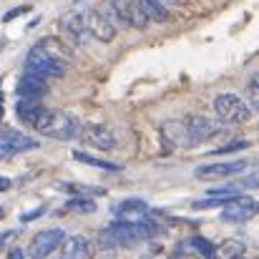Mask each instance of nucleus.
Instances as JSON below:
<instances>
[{"instance_id":"1","label":"nucleus","mask_w":259,"mask_h":259,"mask_svg":"<svg viewBox=\"0 0 259 259\" xmlns=\"http://www.w3.org/2000/svg\"><path fill=\"white\" fill-rule=\"evenodd\" d=\"M38 134L43 136H51V139H58V141H71L76 136H81V123L73 113H66V111H53V108H43V113L38 116L35 126H33Z\"/></svg>"},{"instance_id":"2","label":"nucleus","mask_w":259,"mask_h":259,"mask_svg":"<svg viewBox=\"0 0 259 259\" xmlns=\"http://www.w3.org/2000/svg\"><path fill=\"white\" fill-rule=\"evenodd\" d=\"M214 113L219 116L222 123H229V126L247 123L252 118V108L234 93H219L214 98Z\"/></svg>"},{"instance_id":"3","label":"nucleus","mask_w":259,"mask_h":259,"mask_svg":"<svg viewBox=\"0 0 259 259\" xmlns=\"http://www.w3.org/2000/svg\"><path fill=\"white\" fill-rule=\"evenodd\" d=\"M25 73H33V76H40V78H61L66 73V66L56 58H51L40 46H33L28 58H25Z\"/></svg>"},{"instance_id":"4","label":"nucleus","mask_w":259,"mask_h":259,"mask_svg":"<svg viewBox=\"0 0 259 259\" xmlns=\"http://www.w3.org/2000/svg\"><path fill=\"white\" fill-rule=\"evenodd\" d=\"M66 242V232L63 229H46V232H38L30 244H28V257L30 259H46L51 257L58 247H63Z\"/></svg>"},{"instance_id":"5","label":"nucleus","mask_w":259,"mask_h":259,"mask_svg":"<svg viewBox=\"0 0 259 259\" xmlns=\"http://www.w3.org/2000/svg\"><path fill=\"white\" fill-rule=\"evenodd\" d=\"M81 15H83V23H86V30H88L91 38H96V40H101V43H111V40L116 38L118 28L106 18L103 10L88 8L86 13H81Z\"/></svg>"},{"instance_id":"6","label":"nucleus","mask_w":259,"mask_h":259,"mask_svg":"<svg viewBox=\"0 0 259 259\" xmlns=\"http://www.w3.org/2000/svg\"><path fill=\"white\" fill-rule=\"evenodd\" d=\"M257 211H259V204L254 199H249V196H237V199H232V201L222 209V219H224V222H232V224H239V222L252 219Z\"/></svg>"},{"instance_id":"7","label":"nucleus","mask_w":259,"mask_h":259,"mask_svg":"<svg viewBox=\"0 0 259 259\" xmlns=\"http://www.w3.org/2000/svg\"><path fill=\"white\" fill-rule=\"evenodd\" d=\"M113 5V10L118 13L121 23L123 25H131V28H146L151 20L146 18V13L141 10L139 0H108Z\"/></svg>"},{"instance_id":"8","label":"nucleus","mask_w":259,"mask_h":259,"mask_svg":"<svg viewBox=\"0 0 259 259\" xmlns=\"http://www.w3.org/2000/svg\"><path fill=\"white\" fill-rule=\"evenodd\" d=\"M247 169V161H227V164H204L199 166L194 176L201 181H217V179H227V176H237Z\"/></svg>"},{"instance_id":"9","label":"nucleus","mask_w":259,"mask_h":259,"mask_svg":"<svg viewBox=\"0 0 259 259\" xmlns=\"http://www.w3.org/2000/svg\"><path fill=\"white\" fill-rule=\"evenodd\" d=\"M81 139L86 141L88 146L93 149H101V151H111L116 149V136L106 128V126H96V123H88L81 128Z\"/></svg>"},{"instance_id":"10","label":"nucleus","mask_w":259,"mask_h":259,"mask_svg":"<svg viewBox=\"0 0 259 259\" xmlns=\"http://www.w3.org/2000/svg\"><path fill=\"white\" fill-rule=\"evenodd\" d=\"M161 134H164L166 144H171L176 149H191V146H196L194 139H191V131L186 126V121H166L161 126Z\"/></svg>"},{"instance_id":"11","label":"nucleus","mask_w":259,"mask_h":259,"mask_svg":"<svg viewBox=\"0 0 259 259\" xmlns=\"http://www.w3.org/2000/svg\"><path fill=\"white\" fill-rule=\"evenodd\" d=\"M113 214L121 222H141L149 214V204L144 199H123L121 204L113 206Z\"/></svg>"},{"instance_id":"12","label":"nucleus","mask_w":259,"mask_h":259,"mask_svg":"<svg viewBox=\"0 0 259 259\" xmlns=\"http://www.w3.org/2000/svg\"><path fill=\"white\" fill-rule=\"evenodd\" d=\"M186 126H189V131H191L194 144H201V141L211 139V136L219 131V126H217L211 118H206V116H189V118H186Z\"/></svg>"},{"instance_id":"13","label":"nucleus","mask_w":259,"mask_h":259,"mask_svg":"<svg viewBox=\"0 0 259 259\" xmlns=\"http://www.w3.org/2000/svg\"><path fill=\"white\" fill-rule=\"evenodd\" d=\"M61 249L66 259H93V244L86 237H66Z\"/></svg>"},{"instance_id":"14","label":"nucleus","mask_w":259,"mask_h":259,"mask_svg":"<svg viewBox=\"0 0 259 259\" xmlns=\"http://www.w3.org/2000/svg\"><path fill=\"white\" fill-rule=\"evenodd\" d=\"M46 91H48L46 88V78L33 76V73H25L20 78V83H18V96L20 98H35V101H40Z\"/></svg>"},{"instance_id":"15","label":"nucleus","mask_w":259,"mask_h":259,"mask_svg":"<svg viewBox=\"0 0 259 259\" xmlns=\"http://www.w3.org/2000/svg\"><path fill=\"white\" fill-rule=\"evenodd\" d=\"M15 113H18V118H20L23 123L35 126L38 116L43 113V106H40V101H35V98H20L18 106H15Z\"/></svg>"},{"instance_id":"16","label":"nucleus","mask_w":259,"mask_h":259,"mask_svg":"<svg viewBox=\"0 0 259 259\" xmlns=\"http://www.w3.org/2000/svg\"><path fill=\"white\" fill-rule=\"evenodd\" d=\"M0 144L10 146L15 154L38 149V141H35V139H28L25 134H18V131H3V136H0Z\"/></svg>"},{"instance_id":"17","label":"nucleus","mask_w":259,"mask_h":259,"mask_svg":"<svg viewBox=\"0 0 259 259\" xmlns=\"http://www.w3.org/2000/svg\"><path fill=\"white\" fill-rule=\"evenodd\" d=\"M63 30H66V35L73 40V43H86L88 38V30H86V23H83V15H68V18H63Z\"/></svg>"},{"instance_id":"18","label":"nucleus","mask_w":259,"mask_h":259,"mask_svg":"<svg viewBox=\"0 0 259 259\" xmlns=\"http://www.w3.org/2000/svg\"><path fill=\"white\" fill-rule=\"evenodd\" d=\"M139 5H141V10L146 13V18L151 23H166L171 18L169 10H166V5L161 0H139Z\"/></svg>"},{"instance_id":"19","label":"nucleus","mask_w":259,"mask_h":259,"mask_svg":"<svg viewBox=\"0 0 259 259\" xmlns=\"http://www.w3.org/2000/svg\"><path fill=\"white\" fill-rule=\"evenodd\" d=\"M51 58H56V61H61L63 66L71 61V53H68V48H66V43H61L58 38H43L40 43H38Z\"/></svg>"},{"instance_id":"20","label":"nucleus","mask_w":259,"mask_h":259,"mask_svg":"<svg viewBox=\"0 0 259 259\" xmlns=\"http://www.w3.org/2000/svg\"><path fill=\"white\" fill-rule=\"evenodd\" d=\"M247 247L237 239H227L224 244L217 247V259H237V257H244Z\"/></svg>"},{"instance_id":"21","label":"nucleus","mask_w":259,"mask_h":259,"mask_svg":"<svg viewBox=\"0 0 259 259\" xmlns=\"http://www.w3.org/2000/svg\"><path fill=\"white\" fill-rule=\"evenodd\" d=\"M66 211H76V214H93L96 211V201L86 199V196H76V199H68L63 204V214Z\"/></svg>"},{"instance_id":"22","label":"nucleus","mask_w":259,"mask_h":259,"mask_svg":"<svg viewBox=\"0 0 259 259\" xmlns=\"http://www.w3.org/2000/svg\"><path fill=\"white\" fill-rule=\"evenodd\" d=\"M73 159L81 161V164H88V166H96V169H106V171H121L118 164H111V161H103V159H96V156H88L83 151H73Z\"/></svg>"},{"instance_id":"23","label":"nucleus","mask_w":259,"mask_h":259,"mask_svg":"<svg viewBox=\"0 0 259 259\" xmlns=\"http://www.w3.org/2000/svg\"><path fill=\"white\" fill-rule=\"evenodd\" d=\"M189 244L199 252V257L201 259H217V247H211L206 239H201V237H191Z\"/></svg>"},{"instance_id":"24","label":"nucleus","mask_w":259,"mask_h":259,"mask_svg":"<svg viewBox=\"0 0 259 259\" xmlns=\"http://www.w3.org/2000/svg\"><path fill=\"white\" fill-rule=\"evenodd\" d=\"M247 96H249L252 108L259 111V73H254V76L249 78V83H247Z\"/></svg>"},{"instance_id":"25","label":"nucleus","mask_w":259,"mask_h":259,"mask_svg":"<svg viewBox=\"0 0 259 259\" xmlns=\"http://www.w3.org/2000/svg\"><path fill=\"white\" fill-rule=\"evenodd\" d=\"M66 191L78 194V196H88V194H103V189H93V186H81V184H63Z\"/></svg>"},{"instance_id":"26","label":"nucleus","mask_w":259,"mask_h":259,"mask_svg":"<svg viewBox=\"0 0 259 259\" xmlns=\"http://www.w3.org/2000/svg\"><path fill=\"white\" fill-rule=\"evenodd\" d=\"M237 186H239V189H259V169H254L249 176H244Z\"/></svg>"},{"instance_id":"27","label":"nucleus","mask_w":259,"mask_h":259,"mask_svg":"<svg viewBox=\"0 0 259 259\" xmlns=\"http://www.w3.org/2000/svg\"><path fill=\"white\" fill-rule=\"evenodd\" d=\"M247 146H249L247 141H232V144H227V146L217 149L214 154H229V151H239V149H247Z\"/></svg>"},{"instance_id":"28","label":"nucleus","mask_w":259,"mask_h":259,"mask_svg":"<svg viewBox=\"0 0 259 259\" xmlns=\"http://www.w3.org/2000/svg\"><path fill=\"white\" fill-rule=\"evenodd\" d=\"M40 214H46V206H38V209H33V211H23V214H20V222H23V224H28V222H35Z\"/></svg>"},{"instance_id":"29","label":"nucleus","mask_w":259,"mask_h":259,"mask_svg":"<svg viewBox=\"0 0 259 259\" xmlns=\"http://www.w3.org/2000/svg\"><path fill=\"white\" fill-rule=\"evenodd\" d=\"M30 10V5H20V8H13L10 13H5L3 15V23H10L13 18H18V15H23V13H28Z\"/></svg>"},{"instance_id":"30","label":"nucleus","mask_w":259,"mask_h":259,"mask_svg":"<svg viewBox=\"0 0 259 259\" xmlns=\"http://www.w3.org/2000/svg\"><path fill=\"white\" fill-rule=\"evenodd\" d=\"M10 156H15V151H13L10 146H5V144H0V161H3V159H10Z\"/></svg>"},{"instance_id":"31","label":"nucleus","mask_w":259,"mask_h":259,"mask_svg":"<svg viewBox=\"0 0 259 259\" xmlns=\"http://www.w3.org/2000/svg\"><path fill=\"white\" fill-rule=\"evenodd\" d=\"M8 259H25V252H20V249H13V252L8 254Z\"/></svg>"},{"instance_id":"32","label":"nucleus","mask_w":259,"mask_h":259,"mask_svg":"<svg viewBox=\"0 0 259 259\" xmlns=\"http://www.w3.org/2000/svg\"><path fill=\"white\" fill-rule=\"evenodd\" d=\"M8 189H10V179L0 176V191H8Z\"/></svg>"},{"instance_id":"33","label":"nucleus","mask_w":259,"mask_h":259,"mask_svg":"<svg viewBox=\"0 0 259 259\" xmlns=\"http://www.w3.org/2000/svg\"><path fill=\"white\" fill-rule=\"evenodd\" d=\"M161 3H164V5H166V3H181V0H161Z\"/></svg>"},{"instance_id":"34","label":"nucleus","mask_w":259,"mask_h":259,"mask_svg":"<svg viewBox=\"0 0 259 259\" xmlns=\"http://www.w3.org/2000/svg\"><path fill=\"white\" fill-rule=\"evenodd\" d=\"M3 214H5V211H3V206H0V219H3Z\"/></svg>"},{"instance_id":"35","label":"nucleus","mask_w":259,"mask_h":259,"mask_svg":"<svg viewBox=\"0 0 259 259\" xmlns=\"http://www.w3.org/2000/svg\"><path fill=\"white\" fill-rule=\"evenodd\" d=\"M0 116H3V106H0Z\"/></svg>"},{"instance_id":"36","label":"nucleus","mask_w":259,"mask_h":259,"mask_svg":"<svg viewBox=\"0 0 259 259\" xmlns=\"http://www.w3.org/2000/svg\"><path fill=\"white\" fill-rule=\"evenodd\" d=\"M237 259H247V257H237Z\"/></svg>"},{"instance_id":"37","label":"nucleus","mask_w":259,"mask_h":259,"mask_svg":"<svg viewBox=\"0 0 259 259\" xmlns=\"http://www.w3.org/2000/svg\"><path fill=\"white\" fill-rule=\"evenodd\" d=\"M61 259H66V257H61Z\"/></svg>"},{"instance_id":"38","label":"nucleus","mask_w":259,"mask_h":259,"mask_svg":"<svg viewBox=\"0 0 259 259\" xmlns=\"http://www.w3.org/2000/svg\"><path fill=\"white\" fill-rule=\"evenodd\" d=\"M0 242H3V239H0Z\"/></svg>"}]
</instances>
